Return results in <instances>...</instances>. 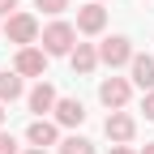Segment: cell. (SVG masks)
I'll return each mask as SVG.
<instances>
[{
    "label": "cell",
    "mask_w": 154,
    "mask_h": 154,
    "mask_svg": "<svg viewBox=\"0 0 154 154\" xmlns=\"http://www.w3.org/2000/svg\"><path fill=\"white\" fill-rule=\"evenodd\" d=\"M73 38H77V30H73L69 22H51V26L43 30V51H47V56H69V51H73Z\"/></svg>",
    "instance_id": "1"
},
{
    "label": "cell",
    "mask_w": 154,
    "mask_h": 154,
    "mask_svg": "<svg viewBox=\"0 0 154 154\" xmlns=\"http://www.w3.org/2000/svg\"><path fill=\"white\" fill-rule=\"evenodd\" d=\"M5 34H9V43L30 47L34 38H38V22H34L30 13H13V17H5Z\"/></svg>",
    "instance_id": "2"
},
{
    "label": "cell",
    "mask_w": 154,
    "mask_h": 154,
    "mask_svg": "<svg viewBox=\"0 0 154 154\" xmlns=\"http://www.w3.org/2000/svg\"><path fill=\"white\" fill-rule=\"evenodd\" d=\"M13 73H17V77H43V73H47V51L22 47V51H17V60H13Z\"/></svg>",
    "instance_id": "3"
},
{
    "label": "cell",
    "mask_w": 154,
    "mask_h": 154,
    "mask_svg": "<svg viewBox=\"0 0 154 154\" xmlns=\"http://www.w3.org/2000/svg\"><path fill=\"white\" fill-rule=\"evenodd\" d=\"M99 60L107 64V69H120V64H128L133 60V43L124 34H116V38H107V43L99 47Z\"/></svg>",
    "instance_id": "4"
},
{
    "label": "cell",
    "mask_w": 154,
    "mask_h": 154,
    "mask_svg": "<svg viewBox=\"0 0 154 154\" xmlns=\"http://www.w3.org/2000/svg\"><path fill=\"white\" fill-rule=\"evenodd\" d=\"M103 128H107V137H111L116 146H124V141H133V133H137V120H133V116H124V111H111Z\"/></svg>",
    "instance_id": "5"
},
{
    "label": "cell",
    "mask_w": 154,
    "mask_h": 154,
    "mask_svg": "<svg viewBox=\"0 0 154 154\" xmlns=\"http://www.w3.org/2000/svg\"><path fill=\"white\" fill-rule=\"evenodd\" d=\"M103 26H107V9L99 5V0L86 5V9H77V30H82V34H99Z\"/></svg>",
    "instance_id": "6"
},
{
    "label": "cell",
    "mask_w": 154,
    "mask_h": 154,
    "mask_svg": "<svg viewBox=\"0 0 154 154\" xmlns=\"http://www.w3.org/2000/svg\"><path fill=\"white\" fill-rule=\"evenodd\" d=\"M128 94H133V86L124 82V77H107V82L99 86V99H103L107 107H124V103H128Z\"/></svg>",
    "instance_id": "7"
},
{
    "label": "cell",
    "mask_w": 154,
    "mask_h": 154,
    "mask_svg": "<svg viewBox=\"0 0 154 154\" xmlns=\"http://www.w3.org/2000/svg\"><path fill=\"white\" fill-rule=\"evenodd\" d=\"M128 73H133V86L154 90V56H133V60H128Z\"/></svg>",
    "instance_id": "8"
},
{
    "label": "cell",
    "mask_w": 154,
    "mask_h": 154,
    "mask_svg": "<svg viewBox=\"0 0 154 154\" xmlns=\"http://www.w3.org/2000/svg\"><path fill=\"white\" fill-rule=\"evenodd\" d=\"M51 111H56V124H69V128L86 120V107L77 103V99H56V107H51Z\"/></svg>",
    "instance_id": "9"
},
{
    "label": "cell",
    "mask_w": 154,
    "mask_h": 154,
    "mask_svg": "<svg viewBox=\"0 0 154 154\" xmlns=\"http://www.w3.org/2000/svg\"><path fill=\"white\" fill-rule=\"evenodd\" d=\"M69 60H73V73H94V64H99V51H94L90 43H77L69 51Z\"/></svg>",
    "instance_id": "10"
},
{
    "label": "cell",
    "mask_w": 154,
    "mask_h": 154,
    "mask_svg": "<svg viewBox=\"0 0 154 154\" xmlns=\"http://www.w3.org/2000/svg\"><path fill=\"white\" fill-rule=\"evenodd\" d=\"M51 107H56V90H51L47 82H38V86L30 90V111L43 116V111H51Z\"/></svg>",
    "instance_id": "11"
},
{
    "label": "cell",
    "mask_w": 154,
    "mask_h": 154,
    "mask_svg": "<svg viewBox=\"0 0 154 154\" xmlns=\"http://www.w3.org/2000/svg\"><path fill=\"white\" fill-rule=\"evenodd\" d=\"M26 137H30V146L43 150V146H51V141H56V124H51V120H34V124L26 128Z\"/></svg>",
    "instance_id": "12"
},
{
    "label": "cell",
    "mask_w": 154,
    "mask_h": 154,
    "mask_svg": "<svg viewBox=\"0 0 154 154\" xmlns=\"http://www.w3.org/2000/svg\"><path fill=\"white\" fill-rule=\"evenodd\" d=\"M22 99V77L17 73H0V103H13Z\"/></svg>",
    "instance_id": "13"
},
{
    "label": "cell",
    "mask_w": 154,
    "mask_h": 154,
    "mask_svg": "<svg viewBox=\"0 0 154 154\" xmlns=\"http://www.w3.org/2000/svg\"><path fill=\"white\" fill-rule=\"evenodd\" d=\"M60 154H94V146L86 137H64L60 141Z\"/></svg>",
    "instance_id": "14"
},
{
    "label": "cell",
    "mask_w": 154,
    "mask_h": 154,
    "mask_svg": "<svg viewBox=\"0 0 154 154\" xmlns=\"http://www.w3.org/2000/svg\"><path fill=\"white\" fill-rule=\"evenodd\" d=\"M34 5L43 9V13H64V9H69V0H34Z\"/></svg>",
    "instance_id": "15"
},
{
    "label": "cell",
    "mask_w": 154,
    "mask_h": 154,
    "mask_svg": "<svg viewBox=\"0 0 154 154\" xmlns=\"http://www.w3.org/2000/svg\"><path fill=\"white\" fill-rule=\"evenodd\" d=\"M0 154H17V141H13V133H0Z\"/></svg>",
    "instance_id": "16"
},
{
    "label": "cell",
    "mask_w": 154,
    "mask_h": 154,
    "mask_svg": "<svg viewBox=\"0 0 154 154\" xmlns=\"http://www.w3.org/2000/svg\"><path fill=\"white\" fill-rule=\"evenodd\" d=\"M141 111H146V120H154V90H146V99H141Z\"/></svg>",
    "instance_id": "17"
},
{
    "label": "cell",
    "mask_w": 154,
    "mask_h": 154,
    "mask_svg": "<svg viewBox=\"0 0 154 154\" xmlns=\"http://www.w3.org/2000/svg\"><path fill=\"white\" fill-rule=\"evenodd\" d=\"M13 9H17V0H0V17H13Z\"/></svg>",
    "instance_id": "18"
},
{
    "label": "cell",
    "mask_w": 154,
    "mask_h": 154,
    "mask_svg": "<svg viewBox=\"0 0 154 154\" xmlns=\"http://www.w3.org/2000/svg\"><path fill=\"white\" fill-rule=\"evenodd\" d=\"M107 154H133V150H128V146H111Z\"/></svg>",
    "instance_id": "19"
},
{
    "label": "cell",
    "mask_w": 154,
    "mask_h": 154,
    "mask_svg": "<svg viewBox=\"0 0 154 154\" xmlns=\"http://www.w3.org/2000/svg\"><path fill=\"white\" fill-rule=\"evenodd\" d=\"M141 154H154V141H146V150H141Z\"/></svg>",
    "instance_id": "20"
},
{
    "label": "cell",
    "mask_w": 154,
    "mask_h": 154,
    "mask_svg": "<svg viewBox=\"0 0 154 154\" xmlns=\"http://www.w3.org/2000/svg\"><path fill=\"white\" fill-rule=\"evenodd\" d=\"M26 154H47V150H38V146H34V150H26Z\"/></svg>",
    "instance_id": "21"
},
{
    "label": "cell",
    "mask_w": 154,
    "mask_h": 154,
    "mask_svg": "<svg viewBox=\"0 0 154 154\" xmlns=\"http://www.w3.org/2000/svg\"><path fill=\"white\" fill-rule=\"evenodd\" d=\"M0 124H5V103H0Z\"/></svg>",
    "instance_id": "22"
}]
</instances>
